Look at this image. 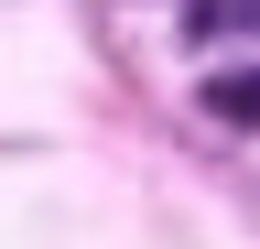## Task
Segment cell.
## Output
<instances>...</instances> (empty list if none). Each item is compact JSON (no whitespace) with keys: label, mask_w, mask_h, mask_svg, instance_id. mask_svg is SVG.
Returning <instances> with one entry per match:
<instances>
[{"label":"cell","mask_w":260,"mask_h":249,"mask_svg":"<svg viewBox=\"0 0 260 249\" xmlns=\"http://www.w3.org/2000/svg\"><path fill=\"white\" fill-rule=\"evenodd\" d=\"M206 109H217V119H239V130H260V65H239V76H206Z\"/></svg>","instance_id":"1"}]
</instances>
